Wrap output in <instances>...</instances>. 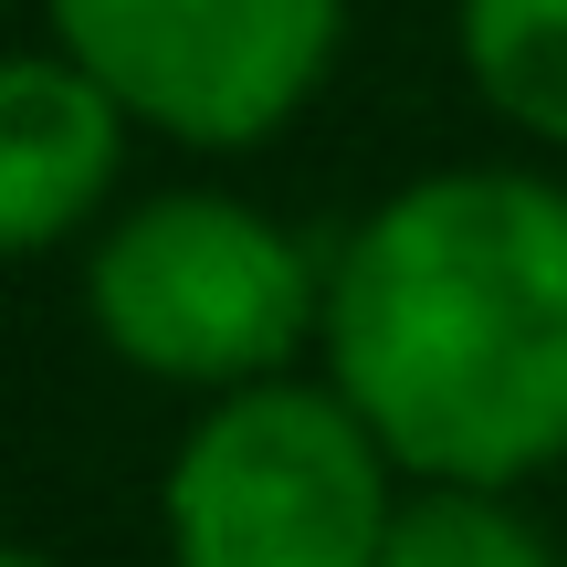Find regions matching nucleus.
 Instances as JSON below:
<instances>
[{"instance_id": "6e6552de", "label": "nucleus", "mask_w": 567, "mask_h": 567, "mask_svg": "<svg viewBox=\"0 0 567 567\" xmlns=\"http://www.w3.org/2000/svg\"><path fill=\"white\" fill-rule=\"evenodd\" d=\"M0 567H63V557H42V547H0Z\"/></svg>"}, {"instance_id": "7ed1b4c3", "label": "nucleus", "mask_w": 567, "mask_h": 567, "mask_svg": "<svg viewBox=\"0 0 567 567\" xmlns=\"http://www.w3.org/2000/svg\"><path fill=\"white\" fill-rule=\"evenodd\" d=\"M410 473L337 400V379H264L200 400L158 484L168 567H379Z\"/></svg>"}, {"instance_id": "f257e3e1", "label": "nucleus", "mask_w": 567, "mask_h": 567, "mask_svg": "<svg viewBox=\"0 0 567 567\" xmlns=\"http://www.w3.org/2000/svg\"><path fill=\"white\" fill-rule=\"evenodd\" d=\"M326 379L410 484H536L567 463V189L431 168L326 252Z\"/></svg>"}, {"instance_id": "1a4fd4ad", "label": "nucleus", "mask_w": 567, "mask_h": 567, "mask_svg": "<svg viewBox=\"0 0 567 567\" xmlns=\"http://www.w3.org/2000/svg\"><path fill=\"white\" fill-rule=\"evenodd\" d=\"M0 11H11V0H0Z\"/></svg>"}, {"instance_id": "0eeeda50", "label": "nucleus", "mask_w": 567, "mask_h": 567, "mask_svg": "<svg viewBox=\"0 0 567 567\" xmlns=\"http://www.w3.org/2000/svg\"><path fill=\"white\" fill-rule=\"evenodd\" d=\"M379 567H557V547L494 484H410Z\"/></svg>"}, {"instance_id": "f03ea898", "label": "nucleus", "mask_w": 567, "mask_h": 567, "mask_svg": "<svg viewBox=\"0 0 567 567\" xmlns=\"http://www.w3.org/2000/svg\"><path fill=\"white\" fill-rule=\"evenodd\" d=\"M84 316L126 368L231 400L295 379V347L326 326V264L231 189H147L84 252Z\"/></svg>"}, {"instance_id": "423d86ee", "label": "nucleus", "mask_w": 567, "mask_h": 567, "mask_svg": "<svg viewBox=\"0 0 567 567\" xmlns=\"http://www.w3.org/2000/svg\"><path fill=\"white\" fill-rule=\"evenodd\" d=\"M463 74L515 137L567 158V0H463L452 11Z\"/></svg>"}, {"instance_id": "20e7f679", "label": "nucleus", "mask_w": 567, "mask_h": 567, "mask_svg": "<svg viewBox=\"0 0 567 567\" xmlns=\"http://www.w3.org/2000/svg\"><path fill=\"white\" fill-rule=\"evenodd\" d=\"M53 42L168 147L284 137L347 42V0H42Z\"/></svg>"}, {"instance_id": "39448f33", "label": "nucleus", "mask_w": 567, "mask_h": 567, "mask_svg": "<svg viewBox=\"0 0 567 567\" xmlns=\"http://www.w3.org/2000/svg\"><path fill=\"white\" fill-rule=\"evenodd\" d=\"M126 105L74 53H0V264L116 221Z\"/></svg>"}]
</instances>
